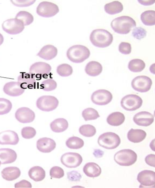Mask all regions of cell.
I'll list each match as a JSON object with an SVG mask.
<instances>
[{
    "label": "cell",
    "mask_w": 155,
    "mask_h": 188,
    "mask_svg": "<svg viewBox=\"0 0 155 188\" xmlns=\"http://www.w3.org/2000/svg\"><path fill=\"white\" fill-rule=\"evenodd\" d=\"M110 25L115 32L125 34L129 33L132 28L136 26V23L135 21L131 17L122 16L113 20Z\"/></svg>",
    "instance_id": "1"
},
{
    "label": "cell",
    "mask_w": 155,
    "mask_h": 188,
    "mask_svg": "<svg viewBox=\"0 0 155 188\" xmlns=\"http://www.w3.org/2000/svg\"><path fill=\"white\" fill-rule=\"evenodd\" d=\"M90 39L95 46L105 48L110 45L113 42L112 35L107 30L104 29H96L91 33Z\"/></svg>",
    "instance_id": "2"
},
{
    "label": "cell",
    "mask_w": 155,
    "mask_h": 188,
    "mask_svg": "<svg viewBox=\"0 0 155 188\" xmlns=\"http://www.w3.org/2000/svg\"><path fill=\"white\" fill-rule=\"evenodd\" d=\"M66 55L68 59L71 62L80 63L89 58L90 52L86 46L81 45H76L72 46L68 49Z\"/></svg>",
    "instance_id": "3"
},
{
    "label": "cell",
    "mask_w": 155,
    "mask_h": 188,
    "mask_svg": "<svg viewBox=\"0 0 155 188\" xmlns=\"http://www.w3.org/2000/svg\"><path fill=\"white\" fill-rule=\"evenodd\" d=\"M114 160L118 164L128 166L134 164L137 160V155L130 149H124L117 152L114 155Z\"/></svg>",
    "instance_id": "4"
},
{
    "label": "cell",
    "mask_w": 155,
    "mask_h": 188,
    "mask_svg": "<svg viewBox=\"0 0 155 188\" xmlns=\"http://www.w3.org/2000/svg\"><path fill=\"white\" fill-rule=\"evenodd\" d=\"M99 145L108 149H114L120 144V139L117 134L111 132L104 133L98 137L97 141Z\"/></svg>",
    "instance_id": "5"
},
{
    "label": "cell",
    "mask_w": 155,
    "mask_h": 188,
    "mask_svg": "<svg viewBox=\"0 0 155 188\" xmlns=\"http://www.w3.org/2000/svg\"><path fill=\"white\" fill-rule=\"evenodd\" d=\"M59 101L55 97L44 95L39 97L37 100V107L40 110L46 112L52 111L58 107Z\"/></svg>",
    "instance_id": "6"
},
{
    "label": "cell",
    "mask_w": 155,
    "mask_h": 188,
    "mask_svg": "<svg viewBox=\"0 0 155 188\" xmlns=\"http://www.w3.org/2000/svg\"><path fill=\"white\" fill-rule=\"evenodd\" d=\"M143 100L139 96L134 94L127 95L123 97L120 101L122 107L128 111H135L142 105Z\"/></svg>",
    "instance_id": "7"
},
{
    "label": "cell",
    "mask_w": 155,
    "mask_h": 188,
    "mask_svg": "<svg viewBox=\"0 0 155 188\" xmlns=\"http://www.w3.org/2000/svg\"><path fill=\"white\" fill-rule=\"evenodd\" d=\"M59 11V9L57 5L47 1H43L40 3L36 9L37 14L45 18L53 17Z\"/></svg>",
    "instance_id": "8"
},
{
    "label": "cell",
    "mask_w": 155,
    "mask_h": 188,
    "mask_svg": "<svg viewBox=\"0 0 155 188\" xmlns=\"http://www.w3.org/2000/svg\"><path fill=\"white\" fill-rule=\"evenodd\" d=\"M3 30L11 35H15L21 32L25 28L23 23L16 18L8 19L2 24Z\"/></svg>",
    "instance_id": "9"
},
{
    "label": "cell",
    "mask_w": 155,
    "mask_h": 188,
    "mask_svg": "<svg viewBox=\"0 0 155 188\" xmlns=\"http://www.w3.org/2000/svg\"><path fill=\"white\" fill-rule=\"evenodd\" d=\"M152 84L151 79L145 75L137 76L132 80L131 83L134 89L141 93L146 92L150 90Z\"/></svg>",
    "instance_id": "10"
},
{
    "label": "cell",
    "mask_w": 155,
    "mask_h": 188,
    "mask_svg": "<svg viewBox=\"0 0 155 188\" xmlns=\"http://www.w3.org/2000/svg\"><path fill=\"white\" fill-rule=\"evenodd\" d=\"M137 180L140 183L141 188L154 187L155 183V173L149 170H144L140 172Z\"/></svg>",
    "instance_id": "11"
},
{
    "label": "cell",
    "mask_w": 155,
    "mask_h": 188,
    "mask_svg": "<svg viewBox=\"0 0 155 188\" xmlns=\"http://www.w3.org/2000/svg\"><path fill=\"white\" fill-rule=\"evenodd\" d=\"M83 159L78 153L68 152L63 154L61 158L62 164L69 168H74L79 166L82 163Z\"/></svg>",
    "instance_id": "12"
},
{
    "label": "cell",
    "mask_w": 155,
    "mask_h": 188,
    "mask_svg": "<svg viewBox=\"0 0 155 188\" xmlns=\"http://www.w3.org/2000/svg\"><path fill=\"white\" fill-rule=\"evenodd\" d=\"M113 98L112 94L105 89H99L92 94L91 99L94 104L99 105H104L110 103Z\"/></svg>",
    "instance_id": "13"
},
{
    "label": "cell",
    "mask_w": 155,
    "mask_h": 188,
    "mask_svg": "<svg viewBox=\"0 0 155 188\" xmlns=\"http://www.w3.org/2000/svg\"><path fill=\"white\" fill-rule=\"evenodd\" d=\"M51 69L50 65L41 62H36L32 64L29 69V73L36 78H39L49 74Z\"/></svg>",
    "instance_id": "14"
},
{
    "label": "cell",
    "mask_w": 155,
    "mask_h": 188,
    "mask_svg": "<svg viewBox=\"0 0 155 188\" xmlns=\"http://www.w3.org/2000/svg\"><path fill=\"white\" fill-rule=\"evenodd\" d=\"M15 117L19 122L28 123L32 122L35 118V113L30 108L25 107L18 108L15 114Z\"/></svg>",
    "instance_id": "15"
},
{
    "label": "cell",
    "mask_w": 155,
    "mask_h": 188,
    "mask_svg": "<svg viewBox=\"0 0 155 188\" xmlns=\"http://www.w3.org/2000/svg\"><path fill=\"white\" fill-rule=\"evenodd\" d=\"M35 77L29 73H20L18 77V82L20 86L25 89L35 88L36 84Z\"/></svg>",
    "instance_id": "16"
},
{
    "label": "cell",
    "mask_w": 155,
    "mask_h": 188,
    "mask_svg": "<svg viewBox=\"0 0 155 188\" xmlns=\"http://www.w3.org/2000/svg\"><path fill=\"white\" fill-rule=\"evenodd\" d=\"M133 120L134 122L138 126H147L153 123L154 117L150 112L143 111L135 114L133 117Z\"/></svg>",
    "instance_id": "17"
},
{
    "label": "cell",
    "mask_w": 155,
    "mask_h": 188,
    "mask_svg": "<svg viewBox=\"0 0 155 188\" xmlns=\"http://www.w3.org/2000/svg\"><path fill=\"white\" fill-rule=\"evenodd\" d=\"M19 141L18 134L15 131L8 130L0 132V144L15 145Z\"/></svg>",
    "instance_id": "18"
},
{
    "label": "cell",
    "mask_w": 155,
    "mask_h": 188,
    "mask_svg": "<svg viewBox=\"0 0 155 188\" xmlns=\"http://www.w3.org/2000/svg\"><path fill=\"white\" fill-rule=\"evenodd\" d=\"M3 91L6 94L12 97H17L21 95L25 91L18 82L11 81L6 83L4 86Z\"/></svg>",
    "instance_id": "19"
},
{
    "label": "cell",
    "mask_w": 155,
    "mask_h": 188,
    "mask_svg": "<svg viewBox=\"0 0 155 188\" xmlns=\"http://www.w3.org/2000/svg\"><path fill=\"white\" fill-rule=\"evenodd\" d=\"M56 146V143L53 139L47 137L39 139L37 142V148L40 151L43 153H49L54 150Z\"/></svg>",
    "instance_id": "20"
},
{
    "label": "cell",
    "mask_w": 155,
    "mask_h": 188,
    "mask_svg": "<svg viewBox=\"0 0 155 188\" xmlns=\"http://www.w3.org/2000/svg\"><path fill=\"white\" fill-rule=\"evenodd\" d=\"M17 156L15 151L11 148L0 149V161L2 164L13 163L16 160Z\"/></svg>",
    "instance_id": "21"
},
{
    "label": "cell",
    "mask_w": 155,
    "mask_h": 188,
    "mask_svg": "<svg viewBox=\"0 0 155 188\" xmlns=\"http://www.w3.org/2000/svg\"><path fill=\"white\" fill-rule=\"evenodd\" d=\"M58 53V49L54 46L48 44L44 46L37 56L46 60H50L55 57Z\"/></svg>",
    "instance_id": "22"
},
{
    "label": "cell",
    "mask_w": 155,
    "mask_h": 188,
    "mask_svg": "<svg viewBox=\"0 0 155 188\" xmlns=\"http://www.w3.org/2000/svg\"><path fill=\"white\" fill-rule=\"evenodd\" d=\"M21 174L20 169L16 167H8L4 168L1 171L3 178L6 180L12 181L20 176Z\"/></svg>",
    "instance_id": "23"
},
{
    "label": "cell",
    "mask_w": 155,
    "mask_h": 188,
    "mask_svg": "<svg viewBox=\"0 0 155 188\" xmlns=\"http://www.w3.org/2000/svg\"><path fill=\"white\" fill-rule=\"evenodd\" d=\"M83 171L86 176L91 177H97L101 173V167L97 164L92 162L86 164L83 167Z\"/></svg>",
    "instance_id": "24"
},
{
    "label": "cell",
    "mask_w": 155,
    "mask_h": 188,
    "mask_svg": "<svg viewBox=\"0 0 155 188\" xmlns=\"http://www.w3.org/2000/svg\"><path fill=\"white\" fill-rule=\"evenodd\" d=\"M146 135V132L143 130L132 128L128 132L127 138L130 141L137 143L143 141L145 138Z\"/></svg>",
    "instance_id": "25"
},
{
    "label": "cell",
    "mask_w": 155,
    "mask_h": 188,
    "mask_svg": "<svg viewBox=\"0 0 155 188\" xmlns=\"http://www.w3.org/2000/svg\"><path fill=\"white\" fill-rule=\"evenodd\" d=\"M103 67L99 62L96 61H91L86 65L85 71L89 76H96L99 75L102 72Z\"/></svg>",
    "instance_id": "26"
},
{
    "label": "cell",
    "mask_w": 155,
    "mask_h": 188,
    "mask_svg": "<svg viewBox=\"0 0 155 188\" xmlns=\"http://www.w3.org/2000/svg\"><path fill=\"white\" fill-rule=\"evenodd\" d=\"M28 174L31 179L36 182L43 180L45 177V172L41 167L35 166L31 168L28 172Z\"/></svg>",
    "instance_id": "27"
},
{
    "label": "cell",
    "mask_w": 155,
    "mask_h": 188,
    "mask_svg": "<svg viewBox=\"0 0 155 188\" xmlns=\"http://www.w3.org/2000/svg\"><path fill=\"white\" fill-rule=\"evenodd\" d=\"M52 130L55 132H61L66 130L68 126L67 121L63 118L55 119L50 124Z\"/></svg>",
    "instance_id": "28"
},
{
    "label": "cell",
    "mask_w": 155,
    "mask_h": 188,
    "mask_svg": "<svg viewBox=\"0 0 155 188\" xmlns=\"http://www.w3.org/2000/svg\"><path fill=\"white\" fill-rule=\"evenodd\" d=\"M124 115L120 112H115L110 113L107 119V123L114 126H118L122 124L124 121Z\"/></svg>",
    "instance_id": "29"
},
{
    "label": "cell",
    "mask_w": 155,
    "mask_h": 188,
    "mask_svg": "<svg viewBox=\"0 0 155 188\" xmlns=\"http://www.w3.org/2000/svg\"><path fill=\"white\" fill-rule=\"evenodd\" d=\"M104 8L107 13L114 14L121 12L123 9V6L121 2L115 1L106 4Z\"/></svg>",
    "instance_id": "30"
},
{
    "label": "cell",
    "mask_w": 155,
    "mask_h": 188,
    "mask_svg": "<svg viewBox=\"0 0 155 188\" xmlns=\"http://www.w3.org/2000/svg\"><path fill=\"white\" fill-rule=\"evenodd\" d=\"M142 23L147 26H153L155 24V11L154 10H147L143 12L140 15Z\"/></svg>",
    "instance_id": "31"
},
{
    "label": "cell",
    "mask_w": 155,
    "mask_h": 188,
    "mask_svg": "<svg viewBox=\"0 0 155 188\" xmlns=\"http://www.w3.org/2000/svg\"><path fill=\"white\" fill-rule=\"evenodd\" d=\"M145 67L144 62L140 59H134L129 62L128 67L131 71L134 72H138L142 71Z\"/></svg>",
    "instance_id": "32"
},
{
    "label": "cell",
    "mask_w": 155,
    "mask_h": 188,
    "mask_svg": "<svg viewBox=\"0 0 155 188\" xmlns=\"http://www.w3.org/2000/svg\"><path fill=\"white\" fill-rule=\"evenodd\" d=\"M15 18L21 21L24 26L30 25L34 21L32 14L26 11H20L16 14Z\"/></svg>",
    "instance_id": "33"
},
{
    "label": "cell",
    "mask_w": 155,
    "mask_h": 188,
    "mask_svg": "<svg viewBox=\"0 0 155 188\" xmlns=\"http://www.w3.org/2000/svg\"><path fill=\"white\" fill-rule=\"evenodd\" d=\"M84 144V142L82 139L74 136L69 138L66 142L68 147L72 149L80 148L83 147Z\"/></svg>",
    "instance_id": "34"
},
{
    "label": "cell",
    "mask_w": 155,
    "mask_h": 188,
    "mask_svg": "<svg viewBox=\"0 0 155 188\" xmlns=\"http://www.w3.org/2000/svg\"><path fill=\"white\" fill-rule=\"evenodd\" d=\"M82 115L85 121L95 120L100 117L97 110L90 107L84 110L82 112Z\"/></svg>",
    "instance_id": "35"
},
{
    "label": "cell",
    "mask_w": 155,
    "mask_h": 188,
    "mask_svg": "<svg viewBox=\"0 0 155 188\" xmlns=\"http://www.w3.org/2000/svg\"><path fill=\"white\" fill-rule=\"evenodd\" d=\"M79 132L83 136L90 137L95 135L96 132V130L95 128L92 125L85 124L80 127Z\"/></svg>",
    "instance_id": "36"
},
{
    "label": "cell",
    "mask_w": 155,
    "mask_h": 188,
    "mask_svg": "<svg viewBox=\"0 0 155 188\" xmlns=\"http://www.w3.org/2000/svg\"><path fill=\"white\" fill-rule=\"evenodd\" d=\"M57 72L59 75L62 77H67L72 74L73 69L72 67L68 64H62L57 67Z\"/></svg>",
    "instance_id": "37"
},
{
    "label": "cell",
    "mask_w": 155,
    "mask_h": 188,
    "mask_svg": "<svg viewBox=\"0 0 155 188\" xmlns=\"http://www.w3.org/2000/svg\"><path fill=\"white\" fill-rule=\"evenodd\" d=\"M12 108V103L9 100L4 98H0V115L8 113Z\"/></svg>",
    "instance_id": "38"
},
{
    "label": "cell",
    "mask_w": 155,
    "mask_h": 188,
    "mask_svg": "<svg viewBox=\"0 0 155 188\" xmlns=\"http://www.w3.org/2000/svg\"><path fill=\"white\" fill-rule=\"evenodd\" d=\"M40 86L43 90L49 91L55 89L57 87V83L53 79L49 78L43 81Z\"/></svg>",
    "instance_id": "39"
},
{
    "label": "cell",
    "mask_w": 155,
    "mask_h": 188,
    "mask_svg": "<svg viewBox=\"0 0 155 188\" xmlns=\"http://www.w3.org/2000/svg\"><path fill=\"white\" fill-rule=\"evenodd\" d=\"M36 132L32 127L26 126L23 127L21 130L22 137L26 139H30L33 138L36 135Z\"/></svg>",
    "instance_id": "40"
},
{
    "label": "cell",
    "mask_w": 155,
    "mask_h": 188,
    "mask_svg": "<svg viewBox=\"0 0 155 188\" xmlns=\"http://www.w3.org/2000/svg\"><path fill=\"white\" fill-rule=\"evenodd\" d=\"M50 175L52 177L59 179L64 176V170L61 167L55 166L51 169Z\"/></svg>",
    "instance_id": "41"
},
{
    "label": "cell",
    "mask_w": 155,
    "mask_h": 188,
    "mask_svg": "<svg viewBox=\"0 0 155 188\" xmlns=\"http://www.w3.org/2000/svg\"><path fill=\"white\" fill-rule=\"evenodd\" d=\"M147 32L141 27H136L134 29L132 32V36L138 40L143 38L147 35Z\"/></svg>",
    "instance_id": "42"
},
{
    "label": "cell",
    "mask_w": 155,
    "mask_h": 188,
    "mask_svg": "<svg viewBox=\"0 0 155 188\" xmlns=\"http://www.w3.org/2000/svg\"><path fill=\"white\" fill-rule=\"evenodd\" d=\"M118 49L119 52L122 54H129L131 51V45L128 43L122 42L120 44Z\"/></svg>",
    "instance_id": "43"
},
{
    "label": "cell",
    "mask_w": 155,
    "mask_h": 188,
    "mask_svg": "<svg viewBox=\"0 0 155 188\" xmlns=\"http://www.w3.org/2000/svg\"><path fill=\"white\" fill-rule=\"evenodd\" d=\"M14 5L19 7H26L29 6L34 3L35 0H11Z\"/></svg>",
    "instance_id": "44"
},
{
    "label": "cell",
    "mask_w": 155,
    "mask_h": 188,
    "mask_svg": "<svg viewBox=\"0 0 155 188\" xmlns=\"http://www.w3.org/2000/svg\"><path fill=\"white\" fill-rule=\"evenodd\" d=\"M81 177V174L76 171L73 170L67 173L68 178L71 181H79Z\"/></svg>",
    "instance_id": "45"
},
{
    "label": "cell",
    "mask_w": 155,
    "mask_h": 188,
    "mask_svg": "<svg viewBox=\"0 0 155 188\" xmlns=\"http://www.w3.org/2000/svg\"><path fill=\"white\" fill-rule=\"evenodd\" d=\"M15 188H31V183L28 181L23 180L15 184Z\"/></svg>",
    "instance_id": "46"
},
{
    "label": "cell",
    "mask_w": 155,
    "mask_h": 188,
    "mask_svg": "<svg viewBox=\"0 0 155 188\" xmlns=\"http://www.w3.org/2000/svg\"><path fill=\"white\" fill-rule=\"evenodd\" d=\"M146 163L148 165L154 167H155V155L150 154L147 155L145 159Z\"/></svg>",
    "instance_id": "47"
},
{
    "label": "cell",
    "mask_w": 155,
    "mask_h": 188,
    "mask_svg": "<svg viewBox=\"0 0 155 188\" xmlns=\"http://www.w3.org/2000/svg\"><path fill=\"white\" fill-rule=\"evenodd\" d=\"M139 2L143 5L148 6L151 5L155 3V0H138Z\"/></svg>",
    "instance_id": "48"
},
{
    "label": "cell",
    "mask_w": 155,
    "mask_h": 188,
    "mask_svg": "<svg viewBox=\"0 0 155 188\" xmlns=\"http://www.w3.org/2000/svg\"><path fill=\"white\" fill-rule=\"evenodd\" d=\"M104 154V152L99 149H95L93 153L94 155L96 158H101L102 157Z\"/></svg>",
    "instance_id": "49"
},
{
    "label": "cell",
    "mask_w": 155,
    "mask_h": 188,
    "mask_svg": "<svg viewBox=\"0 0 155 188\" xmlns=\"http://www.w3.org/2000/svg\"><path fill=\"white\" fill-rule=\"evenodd\" d=\"M4 40V39L3 35L0 33V46L3 43Z\"/></svg>",
    "instance_id": "50"
},
{
    "label": "cell",
    "mask_w": 155,
    "mask_h": 188,
    "mask_svg": "<svg viewBox=\"0 0 155 188\" xmlns=\"http://www.w3.org/2000/svg\"><path fill=\"white\" fill-rule=\"evenodd\" d=\"M1 161H0V165H1Z\"/></svg>",
    "instance_id": "51"
}]
</instances>
